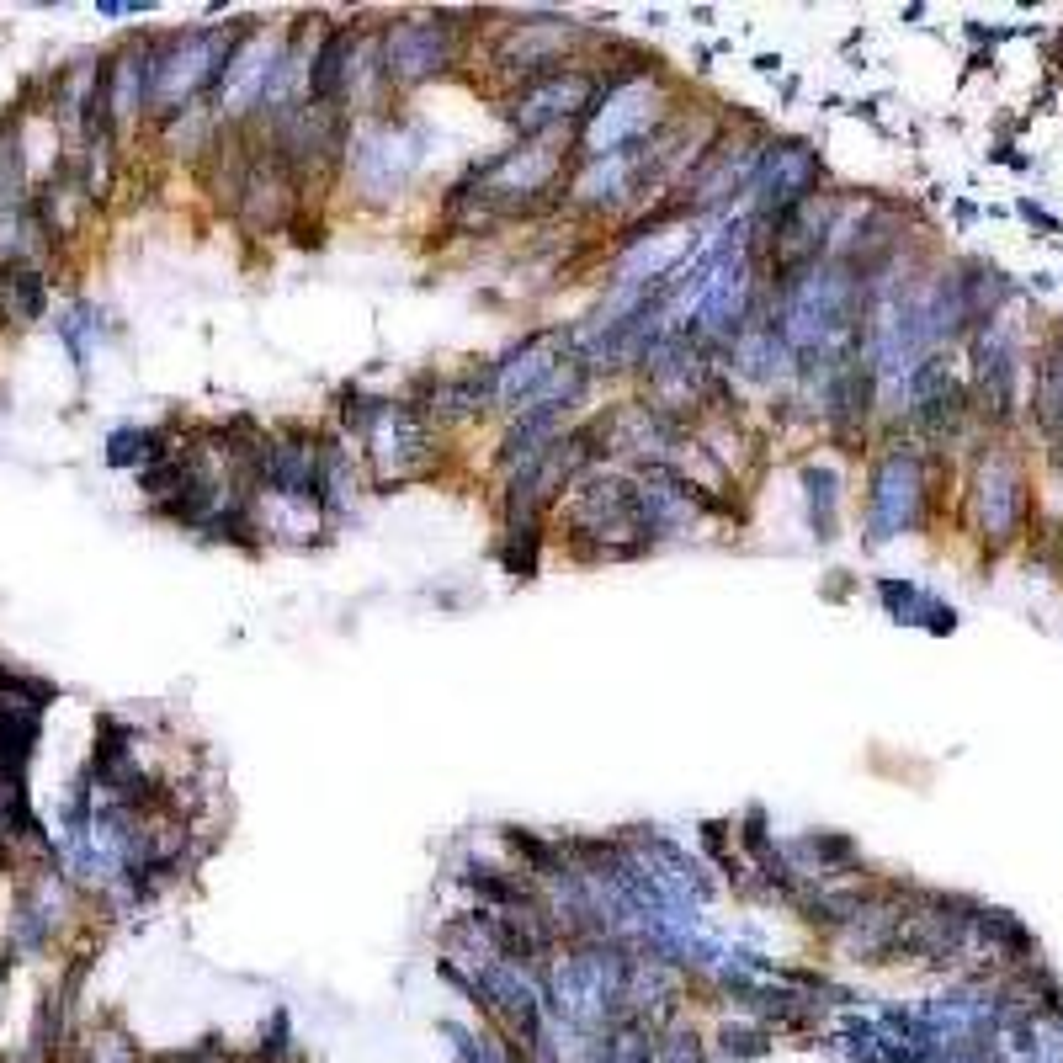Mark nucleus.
<instances>
[{"instance_id":"nucleus-7","label":"nucleus","mask_w":1063,"mask_h":1063,"mask_svg":"<svg viewBox=\"0 0 1063 1063\" xmlns=\"http://www.w3.org/2000/svg\"><path fill=\"white\" fill-rule=\"evenodd\" d=\"M601 96V70L596 64H569L559 75L527 80V86L500 96V117L521 139H575L580 123L590 117Z\"/></svg>"},{"instance_id":"nucleus-14","label":"nucleus","mask_w":1063,"mask_h":1063,"mask_svg":"<svg viewBox=\"0 0 1063 1063\" xmlns=\"http://www.w3.org/2000/svg\"><path fill=\"white\" fill-rule=\"evenodd\" d=\"M649 1063H707V1048H702V1037L691 1032L686 1021H670L660 1032V1042H654Z\"/></svg>"},{"instance_id":"nucleus-11","label":"nucleus","mask_w":1063,"mask_h":1063,"mask_svg":"<svg viewBox=\"0 0 1063 1063\" xmlns=\"http://www.w3.org/2000/svg\"><path fill=\"white\" fill-rule=\"evenodd\" d=\"M569 357V330H532L521 335V341L505 351V357L489 362V373H495V410H521L537 388H543L553 378V367H559Z\"/></svg>"},{"instance_id":"nucleus-10","label":"nucleus","mask_w":1063,"mask_h":1063,"mask_svg":"<svg viewBox=\"0 0 1063 1063\" xmlns=\"http://www.w3.org/2000/svg\"><path fill=\"white\" fill-rule=\"evenodd\" d=\"M968 394H973V415L989 436H1010L1021 415V346L1005 330V319H989L984 330L968 335Z\"/></svg>"},{"instance_id":"nucleus-5","label":"nucleus","mask_w":1063,"mask_h":1063,"mask_svg":"<svg viewBox=\"0 0 1063 1063\" xmlns=\"http://www.w3.org/2000/svg\"><path fill=\"white\" fill-rule=\"evenodd\" d=\"M601 43H606L601 32L575 22V16H516V22L495 27V38L484 48V64L505 96V91L527 86V80L559 75L569 64H590V48H601Z\"/></svg>"},{"instance_id":"nucleus-3","label":"nucleus","mask_w":1063,"mask_h":1063,"mask_svg":"<svg viewBox=\"0 0 1063 1063\" xmlns=\"http://www.w3.org/2000/svg\"><path fill=\"white\" fill-rule=\"evenodd\" d=\"M250 22L229 27H187L155 38V59H149V117L171 123L197 101H213L218 80H224L234 48H240Z\"/></svg>"},{"instance_id":"nucleus-16","label":"nucleus","mask_w":1063,"mask_h":1063,"mask_svg":"<svg viewBox=\"0 0 1063 1063\" xmlns=\"http://www.w3.org/2000/svg\"><path fill=\"white\" fill-rule=\"evenodd\" d=\"M0 984H6V963H0Z\"/></svg>"},{"instance_id":"nucleus-1","label":"nucleus","mask_w":1063,"mask_h":1063,"mask_svg":"<svg viewBox=\"0 0 1063 1063\" xmlns=\"http://www.w3.org/2000/svg\"><path fill=\"white\" fill-rule=\"evenodd\" d=\"M553 532L580 564H617L649 553V527L638 511V484L633 468L617 463H590L585 474L564 489L559 511H553Z\"/></svg>"},{"instance_id":"nucleus-15","label":"nucleus","mask_w":1063,"mask_h":1063,"mask_svg":"<svg viewBox=\"0 0 1063 1063\" xmlns=\"http://www.w3.org/2000/svg\"><path fill=\"white\" fill-rule=\"evenodd\" d=\"M718 1042H723V1053H729V1058H761V1053L771 1048V1042H766V1026H734V1021L718 1032Z\"/></svg>"},{"instance_id":"nucleus-12","label":"nucleus","mask_w":1063,"mask_h":1063,"mask_svg":"<svg viewBox=\"0 0 1063 1063\" xmlns=\"http://www.w3.org/2000/svg\"><path fill=\"white\" fill-rule=\"evenodd\" d=\"M798 479H803V489H808V521H814V537H824L830 543L835 537V527H840V474L830 463H803L798 468Z\"/></svg>"},{"instance_id":"nucleus-8","label":"nucleus","mask_w":1063,"mask_h":1063,"mask_svg":"<svg viewBox=\"0 0 1063 1063\" xmlns=\"http://www.w3.org/2000/svg\"><path fill=\"white\" fill-rule=\"evenodd\" d=\"M383 80L388 91L404 96V91H420L431 86L436 75H447L452 64L463 59V43H468V22L447 11H431V16H399V22L383 27Z\"/></svg>"},{"instance_id":"nucleus-2","label":"nucleus","mask_w":1063,"mask_h":1063,"mask_svg":"<svg viewBox=\"0 0 1063 1063\" xmlns=\"http://www.w3.org/2000/svg\"><path fill=\"white\" fill-rule=\"evenodd\" d=\"M1032 468H1026L1021 447L1010 436H978L968 458V484H963V516L968 532L984 543V553H1010L1026 537L1032 521Z\"/></svg>"},{"instance_id":"nucleus-4","label":"nucleus","mask_w":1063,"mask_h":1063,"mask_svg":"<svg viewBox=\"0 0 1063 1063\" xmlns=\"http://www.w3.org/2000/svg\"><path fill=\"white\" fill-rule=\"evenodd\" d=\"M936 468H941V452L920 447L915 436H888L877 447V458L867 468V500H862L872 548L925 527L931 500H936Z\"/></svg>"},{"instance_id":"nucleus-9","label":"nucleus","mask_w":1063,"mask_h":1063,"mask_svg":"<svg viewBox=\"0 0 1063 1063\" xmlns=\"http://www.w3.org/2000/svg\"><path fill=\"white\" fill-rule=\"evenodd\" d=\"M420 165V139L415 123L404 117H362L351 123V149H346V176L362 202H394L404 181Z\"/></svg>"},{"instance_id":"nucleus-13","label":"nucleus","mask_w":1063,"mask_h":1063,"mask_svg":"<svg viewBox=\"0 0 1063 1063\" xmlns=\"http://www.w3.org/2000/svg\"><path fill=\"white\" fill-rule=\"evenodd\" d=\"M171 431H155V426H123L107 436V463L112 468H133V474H144L149 463H160L165 452H171Z\"/></svg>"},{"instance_id":"nucleus-6","label":"nucleus","mask_w":1063,"mask_h":1063,"mask_svg":"<svg viewBox=\"0 0 1063 1063\" xmlns=\"http://www.w3.org/2000/svg\"><path fill=\"white\" fill-rule=\"evenodd\" d=\"M362 463L378 489L426 484L442 474V426L415 399H378L373 420L362 426Z\"/></svg>"}]
</instances>
